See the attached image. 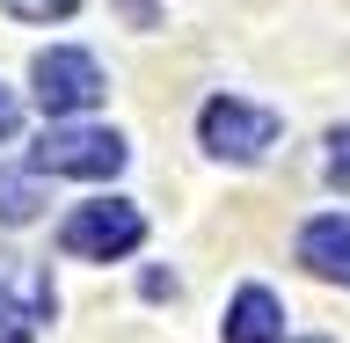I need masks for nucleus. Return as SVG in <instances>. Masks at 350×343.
<instances>
[{"mask_svg":"<svg viewBox=\"0 0 350 343\" xmlns=\"http://www.w3.org/2000/svg\"><path fill=\"white\" fill-rule=\"evenodd\" d=\"M278 131H284L278 110H256V103H241V95H212L204 117H197V139L219 161H262V153L278 147Z\"/></svg>","mask_w":350,"mask_h":343,"instance_id":"f257e3e1","label":"nucleus"},{"mask_svg":"<svg viewBox=\"0 0 350 343\" xmlns=\"http://www.w3.org/2000/svg\"><path fill=\"white\" fill-rule=\"evenodd\" d=\"M29 168L37 175H88V183H103V175L124 168V139L103 125H51L29 153Z\"/></svg>","mask_w":350,"mask_h":343,"instance_id":"f03ea898","label":"nucleus"},{"mask_svg":"<svg viewBox=\"0 0 350 343\" xmlns=\"http://www.w3.org/2000/svg\"><path fill=\"white\" fill-rule=\"evenodd\" d=\"M139 241H146V219H139V205H124V197L81 205V212H66V227H59V249H66V256H95V263L131 256Z\"/></svg>","mask_w":350,"mask_h":343,"instance_id":"7ed1b4c3","label":"nucleus"},{"mask_svg":"<svg viewBox=\"0 0 350 343\" xmlns=\"http://www.w3.org/2000/svg\"><path fill=\"white\" fill-rule=\"evenodd\" d=\"M29 81H37V103H44V117H81V110H95V103L109 95L103 66L88 59V51H73V44H59V51H37Z\"/></svg>","mask_w":350,"mask_h":343,"instance_id":"20e7f679","label":"nucleus"},{"mask_svg":"<svg viewBox=\"0 0 350 343\" xmlns=\"http://www.w3.org/2000/svg\"><path fill=\"white\" fill-rule=\"evenodd\" d=\"M51 307H59V292L37 263L0 256V322H51Z\"/></svg>","mask_w":350,"mask_h":343,"instance_id":"39448f33","label":"nucleus"},{"mask_svg":"<svg viewBox=\"0 0 350 343\" xmlns=\"http://www.w3.org/2000/svg\"><path fill=\"white\" fill-rule=\"evenodd\" d=\"M299 263L314 270V278H336V285H350V212L306 219V227H299Z\"/></svg>","mask_w":350,"mask_h":343,"instance_id":"423d86ee","label":"nucleus"},{"mask_svg":"<svg viewBox=\"0 0 350 343\" xmlns=\"http://www.w3.org/2000/svg\"><path fill=\"white\" fill-rule=\"evenodd\" d=\"M278 336H284V307H278V292L241 285L234 307H226V343H278Z\"/></svg>","mask_w":350,"mask_h":343,"instance_id":"0eeeda50","label":"nucleus"},{"mask_svg":"<svg viewBox=\"0 0 350 343\" xmlns=\"http://www.w3.org/2000/svg\"><path fill=\"white\" fill-rule=\"evenodd\" d=\"M37 212H44L37 168H0V227H29Z\"/></svg>","mask_w":350,"mask_h":343,"instance_id":"6e6552de","label":"nucleus"},{"mask_svg":"<svg viewBox=\"0 0 350 343\" xmlns=\"http://www.w3.org/2000/svg\"><path fill=\"white\" fill-rule=\"evenodd\" d=\"M0 8H8L15 22H66L81 0H0Z\"/></svg>","mask_w":350,"mask_h":343,"instance_id":"1a4fd4ad","label":"nucleus"},{"mask_svg":"<svg viewBox=\"0 0 350 343\" xmlns=\"http://www.w3.org/2000/svg\"><path fill=\"white\" fill-rule=\"evenodd\" d=\"M328 183H336V190H350V125L328 131Z\"/></svg>","mask_w":350,"mask_h":343,"instance_id":"9d476101","label":"nucleus"},{"mask_svg":"<svg viewBox=\"0 0 350 343\" xmlns=\"http://www.w3.org/2000/svg\"><path fill=\"white\" fill-rule=\"evenodd\" d=\"M15 125H22V103H15V88H0V139H15Z\"/></svg>","mask_w":350,"mask_h":343,"instance_id":"9b49d317","label":"nucleus"},{"mask_svg":"<svg viewBox=\"0 0 350 343\" xmlns=\"http://www.w3.org/2000/svg\"><path fill=\"white\" fill-rule=\"evenodd\" d=\"M117 8H124V15L139 22V29H153V0H117Z\"/></svg>","mask_w":350,"mask_h":343,"instance_id":"f8f14e48","label":"nucleus"}]
</instances>
